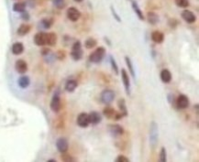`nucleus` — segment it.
<instances>
[{
  "label": "nucleus",
  "instance_id": "20",
  "mask_svg": "<svg viewBox=\"0 0 199 162\" xmlns=\"http://www.w3.org/2000/svg\"><path fill=\"white\" fill-rule=\"evenodd\" d=\"M77 85H78V82L76 80H74V79H71V80H68L66 81L65 83V90L68 92V93H73L75 92V89L77 88Z\"/></svg>",
  "mask_w": 199,
  "mask_h": 162
},
{
  "label": "nucleus",
  "instance_id": "7",
  "mask_svg": "<svg viewBox=\"0 0 199 162\" xmlns=\"http://www.w3.org/2000/svg\"><path fill=\"white\" fill-rule=\"evenodd\" d=\"M76 123H77L78 127H82V128L87 127L90 125L88 114H86V113H80V114H78V116H77Z\"/></svg>",
  "mask_w": 199,
  "mask_h": 162
},
{
  "label": "nucleus",
  "instance_id": "22",
  "mask_svg": "<svg viewBox=\"0 0 199 162\" xmlns=\"http://www.w3.org/2000/svg\"><path fill=\"white\" fill-rule=\"evenodd\" d=\"M18 84L20 88L22 89H26L29 86L30 84V79L28 78V76L27 75H23L21 76L19 80H18Z\"/></svg>",
  "mask_w": 199,
  "mask_h": 162
},
{
  "label": "nucleus",
  "instance_id": "6",
  "mask_svg": "<svg viewBox=\"0 0 199 162\" xmlns=\"http://www.w3.org/2000/svg\"><path fill=\"white\" fill-rule=\"evenodd\" d=\"M181 17H182V19H183L185 22H187V23H189V24L195 23L196 20H197V16L195 15V13H194L193 11H191V10H189V9H184V10H183L182 13H181Z\"/></svg>",
  "mask_w": 199,
  "mask_h": 162
},
{
  "label": "nucleus",
  "instance_id": "41",
  "mask_svg": "<svg viewBox=\"0 0 199 162\" xmlns=\"http://www.w3.org/2000/svg\"><path fill=\"white\" fill-rule=\"evenodd\" d=\"M48 162H56V160H49Z\"/></svg>",
  "mask_w": 199,
  "mask_h": 162
},
{
  "label": "nucleus",
  "instance_id": "3",
  "mask_svg": "<svg viewBox=\"0 0 199 162\" xmlns=\"http://www.w3.org/2000/svg\"><path fill=\"white\" fill-rule=\"evenodd\" d=\"M116 93L111 89H105L100 93V101L105 105H110L115 99Z\"/></svg>",
  "mask_w": 199,
  "mask_h": 162
},
{
  "label": "nucleus",
  "instance_id": "34",
  "mask_svg": "<svg viewBox=\"0 0 199 162\" xmlns=\"http://www.w3.org/2000/svg\"><path fill=\"white\" fill-rule=\"evenodd\" d=\"M110 10H111V13H112V15H113L114 19H115L119 23H120V22H121V19H120L119 15L117 13V11L115 10V8H114V6H110Z\"/></svg>",
  "mask_w": 199,
  "mask_h": 162
},
{
  "label": "nucleus",
  "instance_id": "14",
  "mask_svg": "<svg viewBox=\"0 0 199 162\" xmlns=\"http://www.w3.org/2000/svg\"><path fill=\"white\" fill-rule=\"evenodd\" d=\"M15 69L19 73L24 74L28 71V64L24 60H18L15 63Z\"/></svg>",
  "mask_w": 199,
  "mask_h": 162
},
{
  "label": "nucleus",
  "instance_id": "12",
  "mask_svg": "<svg viewBox=\"0 0 199 162\" xmlns=\"http://www.w3.org/2000/svg\"><path fill=\"white\" fill-rule=\"evenodd\" d=\"M108 131L113 136H119L124 134V128L118 124L110 125L108 127Z\"/></svg>",
  "mask_w": 199,
  "mask_h": 162
},
{
  "label": "nucleus",
  "instance_id": "29",
  "mask_svg": "<svg viewBox=\"0 0 199 162\" xmlns=\"http://www.w3.org/2000/svg\"><path fill=\"white\" fill-rule=\"evenodd\" d=\"M29 30H30V26L28 24H21L18 28L17 32L19 36H24L29 32Z\"/></svg>",
  "mask_w": 199,
  "mask_h": 162
},
{
  "label": "nucleus",
  "instance_id": "15",
  "mask_svg": "<svg viewBox=\"0 0 199 162\" xmlns=\"http://www.w3.org/2000/svg\"><path fill=\"white\" fill-rule=\"evenodd\" d=\"M88 116H89V123L91 125H97L102 121V115L98 112L93 111L90 114H88Z\"/></svg>",
  "mask_w": 199,
  "mask_h": 162
},
{
  "label": "nucleus",
  "instance_id": "23",
  "mask_svg": "<svg viewBox=\"0 0 199 162\" xmlns=\"http://www.w3.org/2000/svg\"><path fill=\"white\" fill-rule=\"evenodd\" d=\"M125 61H126V64L128 68V72L129 73L131 74V76L133 77L134 80H136V74H135V70H134V66H133V63H132V60L131 59L128 57V56H126L125 57Z\"/></svg>",
  "mask_w": 199,
  "mask_h": 162
},
{
  "label": "nucleus",
  "instance_id": "21",
  "mask_svg": "<svg viewBox=\"0 0 199 162\" xmlns=\"http://www.w3.org/2000/svg\"><path fill=\"white\" fill-rule=\"evenodd\" d=\"M147 20L150 25H156L159 22L160 18L155 12L150 11V12H148V14H147Z\"/></svg>",
  "mask_w": 199,
  "mask_h": 162
},
{
  "label": "nucleus",
  "instance_id": "33",
  "mask_svg": "<svg viewBox=\"0 0 199 162\" xmlns=\"http://www.w3.org/2000/svg\"><path fill=\"white\" fill-rule=\"evenodd\" d=\"M52 3L59 9H62L65 6V1L64 0H52Z\"/></svg>",
  "mask_w": 199,
  "mask_h": 162
},
{
  "label": "nucleus",
  "instance_id": "8",
  "mask_svg": "<svg viewBox=\"0 0 199 162\" xmlns=\"http://www.w3.org/2000/svg\"><path fill=\"white\" fill-rule=\"evenodd\" d=\"M175 103H176V106L179 109H186V108H188L189 105H190L189 98L185 94H180L176 98Z\"/></svg>",
  "mask_w": 199,
  "mask_h": 162
},
{
  "label": "nucleus",
  "instance_id": "42",
  "mask_svg": "<svg viewBox=\"0 0 199 162\" xmlns=\"http://www.w3.org/2000/svg\"><path fill=\"white\" fill-rule=\"evenodd\" d=\"M75 2H77V3H80V2H82L83 0H74Z\"/></svg>",
  "mask_w": 199,
  "mask_h": 162
},
{
  "label": "nucleus",
  "instance_id": "28",
  "mask_svg": "<svg viewBox=\"0 0 199 162\" xmlns=\"http://www.w3.org/2000/svg\"><path fill=\"white\" fill-rule=\"evenodd\" d=\"M97 39H94V38H92V37L86 39V40L84 41V47H85V49H87V50H91V49L95 48V47L97 46Z\"/></svg>",
  "mask_w": 199,
  "mask_h": 162
},
{
  "label": "nucleus",
  "instance_id": "1",
  "mask_svg": "<svg viewBox=\"0 0 199 162\" xmlns=\"http://www.w3.org/2000/svg\"><path fill=\"white\" fill-rule=\"evenodd\" d=\"M149 145L152 148H154L159 141V127L158 124L155 121L150 122L149 126Z\"/></svg>",
  "mask_w": 199,
  "mask_h": 162
},
{
  "label": "nucleus",
  "instance_id": "19",
  "mask_svg": "<svg viewBox=\"0 0 199 162\" xmlns=\"http://www.w3.org/2000/svg\"><path fill=\"white\" fill-rule=\"evenodd\" d=\"M11 51L14 55H19L24 52V45L21 42H15L12 45Z\"/></svg>",
  "mask_w": 199,
  "mask_h": 162
},
{
  "label": "nucleus",
  "instance_id": "17",
  "mask_svg": "<svg viewBox=\"0 0 199 162\" xmlns=\"http://www.w3.org/2000/svg\"><path fill=\"white\" fill-rule=\"evenodd\" d=\"M150 38H151V39H152L153 42L158 43V44L162 43L164 40V35H163V33L161 32V31H158V30L153 31L151 33V35H150Z\"/></svg>",
  "mask_w": 199,
  "mask_h": 162
},
{
  "label": "nucleus",
  "instance_id": "25",
  "mask_svg": "<svg viewBox=\"0 0 199 162\" xmlns=\"http://www.w3.org/2000/svg\"><path fill=\"white\" fill-rule=\"evenodd\" d=\"M57 42V35L54 32L47 33V39H46V45L54 46Z\"/></svg>",
  "mask_w": 199,
  "mask_h": 162
},
{
  "label": "nucleus",
  "instance_id": "26",
  "mask_svg": "<svg viewBox=\"0 0 199 162\" xmlns=\"http://www.w3.org/2000/svg\"><path fill=\"white\" fill-rule=\"evenodd\" d=\"M118 106H119V110H120V113L123 114V116H127V115L128 114V108H127V105H126V101H125V99L121 98V99H119V102H118Z\"/></svg>",
  "mask_w": 199,
  "mask_h": 162
},
{
  "label": "nucleus",
  "instance_id": "4",
  "mask_svg": "<svg viewBox=\"0 0 199 162\" xmlns=\"http://www.w3.org/2000/svg\"><path fill=\"white\" fill-rule=\"evenodd\" d=\"M83 49H82V44L79 40L75 41L73 44L72 50H71V57L75 60H80L83 58Z\"/></svg>",
  "mask_w": 199,
  "mask_h": 162
},
{
  "label": "nucleus",
  "instance_id": "24",
  "mask_svg": "<svg viewBox=\"0 0 199 162\" xmlns=\"http://www.w3.org/2000/svg\"><path fill=\"white\" fill-rule=\"evenodd\" d=\"M116 114H117V112L115 111V109L110 106H106L103 110V114L108 119H114Z\"/></svg>",
  "mask_w": 199,
  "mask_h": 162
},
{
  "label": "nucleus",
  "instance_id": "37",
  "mask_svg": "<svg viewBox=\"0 0 199 162\" xmlns=\"http://www.w3.org/2000/svg\"><path fill=\"white\" fill-rule=\"evenodd\" d=\"M116 161L117 162H129V159L125 157L124 155H119L117 157L116 159Z\"/></svg>",
  "mask_w": 199,
  "mask_h": 162
},
{
  "label": "nucleus",
  "instance_id": "31",
  "mask_svg": "<svg viewBox=\"0 0 199 162\" xmlns=\"http://www.w3.org/2000/svg\"><path fill=\"white\" fill-rule=\"evenodd\" d=\"M174 3L178 7H181V8H186L190 5L189 0H174Z\"/></svg>",
  "mask_w": 199,
  "mask_h": 162
},
{
  "label": "nucleus",
  "instance_id": "18",
  "mask_svg": "<svg viewBox=\"0 0 199 162\" xmlns=\"http://www.w3.org/2000/svg\"><path fill=\"white\" fill-rule=\"evenodd\" d=\"M160 78H161L162 82L169 83L172 81V73L168 69H163L160 73Z\"/></svg>",
  "mask_w": 199,
  "mask_h": 162
},
{
  "label": "nucleus",
  "instance_id": "10",
  "mask_svg": "<svg viewBox=\"0 0 199 162\" xmlns=\"http://www.w3.org/2000/svg\"><path fill=\"white\" fill-rule=\"evenodd\" d=\"M121 80L124 84L125 90L128 95H130L131 93V88H130V80L128 72L125 69H121Z\"/></svg>",
  "mask_w": 199,
  "mask_h": 162
},
{
  "label": "nucleus",
  "instance_id": "40",
  "mask_svg": "<svg viewBox=\"0 0 199 162\" xmlns=\"http://www.w3.org/2000/svg\"><path fill=\"white\" fill-rule=\"evenodd\" d=\"M49 52H50V50H49V49H44V50H42V54H43V55H44V54L46 55V54H48Z\"/></svg>",
  "mask_w": 199,
  "mask_h": 162
},
{
  "label": "nucleus",
  "instance_id": "36",
  "mask_svg": "<svg viewBox=\"0 0 199 162\" xmlns=\"http://www.w3.org/2000/svg\"><path fill=\"white\" fill-rule=\"evenodd\" d=\"M62 154H63V155H62V160H63V161H75V159H74L71 155L67 154L66 152L62 153Z\"/></svg>",
  "mask_w": 199,
  "mask_h": 162
},
{
  "label": "nucleus",
  "instance_id": "16",
  "mask_svg": "<svg viewBox=\"0 0 199 162\" xmlns=\"http://www.w3.org/2000/svg\"><path fill=\"white\" fill-rule=\"evenodd\" d=\"M131 6H132L133 11L135 12L136 16L139 18V19H140V20H144V19H145V17H144V15H143V12L141 11V7L139 6L138 3H137L135 0H131Z\"/></svg>",
  "mask_w": 199,
  "mask_h": 162
},
{
  "label": "nucleus",
  "instance_id": "13",
  "mask_svg": "<svg viewBox=\"0 0 199 162\" xmlns=\"http://www.w3.org/2000/svg\"><path fill=\"white\" fill-rule=\"evenodd\" d=\"M46 39H47V33L39 32L34 36V43L37 46H44L46 45Z\"/></svg>",
  "mask_w": 199,
  "mask_h": 162
},
{
  "label": "nucleus",
  "instance_id": "30",
  "mask_svg": "<svg viewBox=\"0 0 199 162\" xmlns=\"http://www.w3.org/2000/svg\"><path fill=\"white\" fill-rule=\"evenodd\" d=\"M109 60H110V64H111V67H112V70L114 71L115 74H119V66H118V63L116 61V60L114 59V57L112 55L109 56Z\"/></svg>",
  "mask_w": 199,
  "mask_h": 162
},
{
  "label": "nucleus",
  "instance_id": "32",
  "mask_svg": "<svg viewBox=\"0 0 199 162\" xmlns=\"http://www.w3.org/2000/svg\"><path fill=\"white\" fill-rule=\"evenodd\" d=\"M160 161H167V150H166V148H165L164 147H162L161 148V151H160Z\"/></svg>",
  "mask_w": 199,
  "mask_h": 162
},
{
  "label": "nucleus",
  "instance_id": "38",
  "mask_svg": "<svg viewBox=\"0 0 199 162\" xmlns=\"http://www.w3.org/2000/svg\"><path fill=\"white\" fill-rule=\"evenodd\" d=\"M20 18H21L23 20H28V19H29V15H28V12L23 11V12H21Z\"/></svg>",
  "mask_w": 199,
  "mask_h": 162
},
{
  "label": "nucleus",
  "instance_id": "9",
  "mask_svg": "<svg viewBox=\"0 0 199 162\" xmlns=\"http://www.w3.org/2000/svg\"><path fill=\"white\" fill-rule=\"evenodd\" d=\"M66 15H67L68 19H70L73 22L77 21L81 18V12L79 11V9H77L75 6L69 7L66 11Z\"/></svg>",
  "mask_w": 199,
  "mask_h": 162
},
{
  "label": "nucleus",
  "instance_id": "27",
  "mask_svg": "<svg viewBox=\"0 0 199 162\" xmlns=\"http://www.w3.org/2000/svg\"><path fill=\"white\" fill-rule=\"evenodd\" d=\"M12 9H13V11H15V12L21 13V12L25 11L26 3L25 2H16V3L13 5Z\"/></svg>",
  "mask_w": 199,
  "mask_h": 162
},
{
  "label": "nucleus",
  "instance_id": "39",
  "mask_svg": "<svg viewBox=\"0 0 199 162\" xmlns=\"http://www.w3.org/2000/svg\"><path fill=\"white\" fill-rule=\"evenodd\" d=\"M57 57L59 60H63L65 58V52L63 51H59L57 53Z\"/></svg>",
  "mask_w": 199,
  "mask_h": 162
},
{
  "label": "nucleus",
  "instance_id": "35",
  "mask_svg": "<svg viewBox=\"0 0 199 162\" xmlns=\"http://www.w3.org/2000/svg\"><path fill=\"white\" fill-rule=\"evenodd\" d=\"M41 26H42L43 28H46V29H47V28H50L51 24H52V22H51V20L48 19H44L41 20Z\"/></svg>",
  "mask_w": 199,
  "mask_h": 162
},
{
  "label": "nucleus",
  "instance_id": "2",
  "mask_svg": "<svg viewBox=\"0 0 199 162\" xmlns=\"http://www.w3.org/2000/svg\"><path fill=\"white\" fill-rule=\"evenodd\" d=\"M106 55V49L104 47H98L95 52L89 55V60L92 63H99L103 60L104 57Z\"/></svg>",
  "mask_w": 199,
  "mask_h": 162
},
{
  "label": "nucleus",
  "instance_id": "11",
  "mask_svg": "<svg viewBox=\"0 0 199 162\" xmlns=\"http://www.w3.org/2000/svg\"><path fill=\"white\" fill-rule=\"evenodd\" d=\"M56 147H57L58 151L61 152V153L67 152V150L69 148L68 140L65 137H60V138H58L57 141H56Z\"/></svg>",
  "mask_w": 199,
  "mask_h": 162
},
{
  "label": "nucleus",
  "instance_id": "5",
  "mask_svg": "<svg viewBox=\"0 0 199 162\" xmlns=\"http://www.w3.org/2000/svg\"><path fill=\"white\" fill-rule=\"evenodd\" d=\"M61 98H60V93L59 91H56L51 98L50 101V109L54 113H58L61 109Z\"/></svg>",
  "mask_w": 199,
  "mask_h": 162
}]
</instances>
